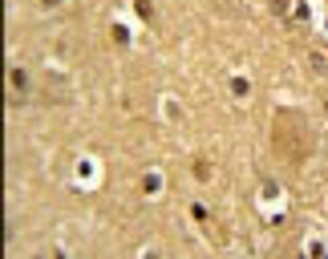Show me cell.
Masks as SVG:
<instances>
[{
	"label": "cell",
	"mask_w": 328,
	"mask_h": 259,
	"mask_svg": "<svg viewBox=\"0 0 328 259\" xmlns=\"http://www.w3.org/2000/svg\"><path fill=\"white\" fill-rule=\"evenodd\" d=\"M45 4H57V0H45Z\"/></svg>",
	"instance_id": "1"
}]
</instances>
